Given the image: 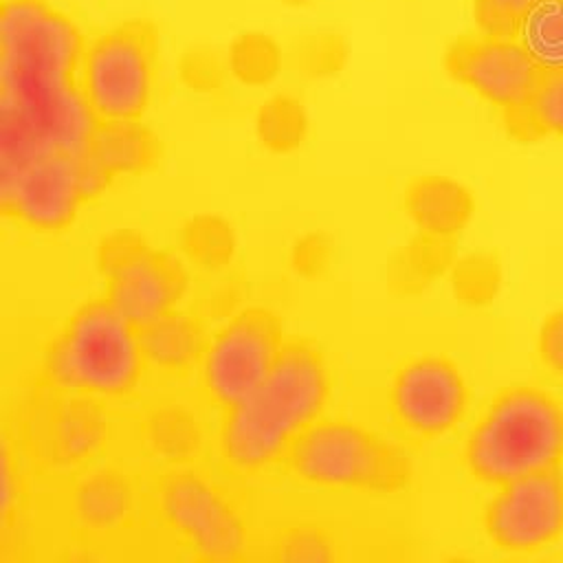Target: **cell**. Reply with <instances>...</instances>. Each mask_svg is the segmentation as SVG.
Segmentation results:
<instances>
[{
  "label": "cell",
  "instance_id": "cell-31",
  "mask_svg": "<svg viewBox=\"0 0 563 563\" xmlns=\"http://www.w3.org/2000/svg\"><path fill=\"white\" fill-rule=\"evenodd\" d=\"M11 479H13V473H11V460H9V451L7 446L2 449V515L7 517L9 515V508H11V497H13V486H11Z\"/></svg>",
  "mask_w": 563,
  "mask_h": 563
},
{
  "label": "cell",
  "instance_id": "cell-15",
  "mask_svg": "<svg viewBox=\"0 0 563 563\" xmlns=\"http://www.w3.org/2000/svg\"><path fill=\"white\" fill-rule=\"evenodd\" d=\"M84 156L95 169L112 180L114 176H130L147 169L156 156V143L139 119L97 121Z\"/></svg>",
  "mask_w": 563,
  "mask_h": 563
},
{
  "label": "cell",
  "instance_id": "cell-30",
  "mask_svg": "<svg viewBox=\"0 0 563 563\" xmlns=\"http://www.w3.org/2000/svg\"><path fill=\"white\" fill-rule=\"evenodd\" d=\"M290 264L297 275L312 279L319 277L330 264V244L323 235H306L301 238L290 255Z\"/></svg>",
  "mask_w": 563,
  "mask_h": 563
},
{
  "label": "cell",
  "instance_id": "cell-5",
  "mask_svg": "<svg viewBox=\"0 0 563 563\" xmlns=\"http://www.w3.org/2000/svg\"><path fill=\"white\" fill-rule=\"evenodd\" d=\"M286 457L299 482L325 490H385L407 475L396 451L350 420H314L295 438Z\"/></svg>",
  "mask_w": 563,
  "mask_h": 563
},
{
  "label": "cell",
  "instance_id": "cell-11",
  "mask_svg": "<svg viewBox=\"0 0 563 563\" xmlns=\"http://www.w3.org/2000/svg\"><path fill=\"white\" fill-rule=\"evenodd\" d=\"M484 532L504 552H537L563 537L561 466L495 486L484 508Z\"/></svg>",
  "mask_w": 563,
  "mask_h": 563
},
{
  "label": "cell",
  "instance_id": "cell-6",
  "mask_svg": "<svg viewBox=\"0 0 563 563\" xmlns=\"http://www.w3.org/2000/svg\"><path fill=\"white\" fill-rule=\"evenodd\" d=\"M77 84L97 121L141 119L154 88L152 33L128 22L95 35L84 44Z\"/></svg>",
  "mask_w": 563,
  "mask_h": 563
},
{
  "label": "cell",
  "instance_id": "cell-23",
  "mask_svg": "<svg viewBox=\"0 0 563 563\" xmlns=\"http://www.w3.org/2000/svg\"><path fill=\"white\" fill-rule=\"evenodd\" d=\"M257 141L273 154H288L301 147L308 134V114L295 97L275 95L255 114Z\"/></svg>",
  "mask_w": 563,
  "mask_h": 563
},
{
  "label": "cell",
  "instance_id": "cell-8",
  "mask_svg": "<svg viewBox=\"0 0 563 563\" xmlns=\"http://www.w3.org/2000/svg\"><path fill=\"white\" fill-rule=\"evenodd\" d=\"M97 268L106 279V299L134 328L176 310L187 286L178 262L130 231L112 233L99 244Z\"/></svg>",
  "mask_w": 563,
  "mask_h": 563
},
{
  "label": "cell",
  "instance_id": "cell-12",
  "mask_svg": "<svg viewBox=\"0 0 563 563\" xmlns=\"http://www.w3.org/2000/svg\"><path fill=\"white\" fill-rule=\"evenodd\" d=\"M389 409L402 431L435 440L455 429L468 409V383L446 356L405 361L389 383Z\"/></svg>",
  "mask_w": 563,
  "mask_h": 563
},
{
  "label": "cell",
  "instance_id": "cell-26",
  "mask_svg": "<svg viewBox=\"0 0 563 563\" xmlns=\"http://www.w3.org/2000/svg\"><path fill=\"white\" fill-rule=\"evenodd\" d=\"M282 66L277 44L262 33H242L229 48V68L246 86H264Z\"/></svg>",
  "mask_w": 563,
  "mask_h": 563
},
{
  "label": "cell",
  "instance_id": "cell-18",
  "mask_svg": "<svg viewBox=\"0 0 563 563\" xmlns=\"http://www.w3.org/2000/svg\"><path fill=\"white\" fill-rule=\"evenodd\" d=\"M143 361L165 372H178L202 358L207 347L200 323L178 310H172L156 321L139 328Z\"/></svg>",
  "mask_w": 563,
  "mask_h": 563
},
{
  "label": "cell",
  "instance_id": "cell-29",
  "mask_svg": "<svg viewBox=\"0 0 563 563\" xmlns=\"http://www.w3.org/2000/svg\"><path fill=\"white\" fill-rule=\"evenodd\" d=\"M537 354L541 365L563 380V306L541 321L537 332Z\"/></svg>",
  "mask_w": 563,
  "mask_h": 563
},
{
  "label": "cell",
  "instance_id": "cell-32",
  "mask_svg": "<svg viewBox=\"0 0 563 563\" xmlns=\"http://www.w3.org/2000/svg\"><path fill=\"white\" fill-rule=\"evenodd\" d=\"M286 2H292V4H308V2H314V0H286Z\"/></svg>",
  "mask_w": 563,
  "mask_h": 563
},
{
  "label": "cell",
  "instance_id": "cell-17",
  "mask_svg": "<svg viewBox=\"0 0 563 563\" xmlns=\"http://www.w3.org/2000/svg\"><path fill=\"white\" fill-rule=\"evenodd\" d=\"M134 488L119 471L90 473L73 493V515L77 523L97 534H108L125 526L134 512Z\"/></svg>",
  "mask_w": 563,
  "mask_h": 563
},
{
  "label": "cell",
  "instance_id": "cell-10",
  "mask_svg": "<svg viewBox=\"0 0 563 563\" xmlns=\"http://www.w3.org/2000/svg\"><path fill=\"white\" fill-rule=\"evenodd\" d=\"M158 512L185 545L207 561H231L249 545L246 523L231 501L194 471L172 473L158 488Z\"/></svg>",
  "mask_w": 563,
  "mask_h": 563
},
{
  "label": "cell",
  "instance_id": "cell-14",
  "mask_svg": "<svg viewBox=\"0 0 563 563\" xmlns=\"http://www.w3.org/2000/svg\"><path fill=\"white\" fill-rule=\"evenodd\" d=\"M402 209L418 233L455 240L471 224L477 200L471 187L457 178L420 174L407 183Z\"/></svg>",
  "mask_w": 563,
  "mask_h": 563
},
{
  "label": "cell",
  "instance_id": "cell-20",
  "mask_svg": "<svg viewBox=\"0 0 563 563\" xmlns=\"http://www.w3.org/2000/svg\"><path fill=\"white\" fill-rule=\"evenodd\" d=\"M504 125L517 141H563V68H548L530 103Z\"/></svg>",
  "mask_w": 563,
  "mask_h": 563
},
{
  "label": "cell",
  "instance_id": "cell-19",
  "mask_svg": "<svg viewBox=\"0 0 563 563\" xmlns=\"http://www.w3.org/2000/svg\"><path fill=\"white\" fill-rule=\"evenodd\" d=\"M455 240L418 233L389 264L387 284L391 292L411 297L427 290L435 279L449 275L455 262Z\"/></svg>",
  "mask_w": 563,
  "mask_h": 563
},
{
  "label": "cell",
  "instance_id": "cell-7",
  "mask_svg": "<svg viewBox=\"0 0 563 563\" xmlns=\"http://www.w3.org/2000/svg\"><path fill=\"white\" fill-rule=\"evenodd\" d=\"M444 68L455 84L495 108L504 123L530 103L548 70L517 35L482 31L455 37L444 51Z\"/></svg>",
  "mask_w": 563,
  "mask_h": 563
},
{
  "label": "cell",
  "instance_id": "cell-27",
  "mask_svg": "<svg viewBox=\"0 0 563 563\" xmlns=\"http://www.w3.org/2000/svg\"><path fill=\"white\" fill-rule=\"evenodd\" d=\"M541 0H475V31L488 35H517L521 20Z\"/></svg>",
  "mask_w": 563,
  "mask_h": 563
},
{
  "label": "cell",
  "instance_id": "cell-3",
  "mask_svg": "<svg viewBox=\"0 0 563 563\" xmlns=\"http://www.w3.org/2000/svg\"><path fill=\"white\" fill-rule=\"evenodd\" d=\"M563 462V402L539 385L497 391L466 433L464 464L486 484L556 468Z\"/></svg>",
  "mask_w": 563,
  "mask_h": 563
},
{
  "label": "cell",
  "instance_id": "cell-22",
  "mask_svg": "<svg viewBox=\"0 0 563 563\" xmlns=\"http://www.w3.org/2000/svg\"><path fill=\"white\" fill-rule=\"evenodd\" d=\"M446 277L457 303L466 308H484L501 292L504 266L495 253L477 251L455 257Z\"/></svg>",
  "mask_w": 563,
  "mask_h": 563
},
{
  "label": "cell",
  "instance_id": "cell-1",
  "mask_svg": "<svg viewBox=\"0 0 563 563\" xmlns=\"http://www.w3.org/2000/svg\"><path fill=\"white\" fill-rule=\"evenodd\" d=\"M84 40L46 0H7L0 11V161L24 167L64 152L81 156L97 119L77 66Z\"/></svg>",
  "mask_w": 563,
  "mask_h": 563
},
{
  "label": "cell",
  "instance_id": "cell-21",
  "mask_svg": "<svg viewBox=\"0 0 563 563\" xmlns=\"http://www.w3.org/2000/svg\"><path fill=\"white\" fill-rule=\"evenodd\" d=\"M183 255L202 271H220L235 255L233 227L213 213H200L189 218L178 235Z\"/></svg>",
  "mask_w": 563,
  "mask_h": 563
},
{
  "label": "cell",
  "instance_id": "cell-16",
  "mask_svg": "<svg viewBox=\"0 0 563 563\" xmlns=\"http://www.w3.org/2000/svg\"><path fill=\"white\" fill-rule=\"evenodd\" d=\"M108 433V418L103 409L90 398L79 394L64 400L46 429L48 457L62 464H75L92 455Z\"/></svg>",
  "mask_w": 563,
  "mask_h": 563
},
{
  "label": "cell",
  "instance_id": "cell-4",
  "mask_svg": "<svg viewBox=\"0 0 563 563\" xmlns=\"http://www.w3.org/2000/svg\"><path fill=\"white\" fill-rule=\"evenodd\" d=\"M139 328L108 299H90L73 310L44 352V374L53 385L84 396H125L143 369Z\"/></svg>",
  "mask_w": 563,
  "mask_h": 563
},
{
  "label": "cell",
  "instance_id": "cell-2",
  "mask_svg": "<svg viewBox=\"0 0 563 563\" xmlns=\"http://www.w3.org/2000/svg\"><path fill=\"white\" fill-rule=\"evenodd\" d=\"M330 398V369L310 343H284L268 376L227 409L218 444L240 473H257L288 453L295 438L321 418Z\"/></svg>",
  "mask_w": 563,
  "mask_h": 563
},
{
  "label": "cell",
  "instance_id": "cell-13",
  "mask_svg": "<svg viewBox=\"0 0 563 563\" xmlns=\"http://www.w3.org/2000/svg\"><path fill=\"white\" fill-rule=\"evenodd\" d=\"M0 200L4 213L31 229L59 231L68 227L86 200L81 156L64 152L42 156L0 187Z\"/></svg>",
  "mask_w": 563,
  "mask_h": 563
},
{
  "label": "cell",
  "instance_id": "cell-9",
  "mask_svg": "<svg viewBox=\"0 0 563 563\" xmlns=\"http://www.w3.org/2000/svg\"><path fill=\"white\" fill-rule=\"evenodd\" d=\"M282 347V325L273 312L264 308L238 312L207 341L200 358L202 389L213 402L231 409L260 387Z\"/></svg>",
  "mask_w": 563,
  "mask_h": 563
},
{
  "label": "cell",
  "instance_id": "cell-28",
  "mask_svg": "<svg viewBox=\"0 0 563 563\" xmlns=\"http://www.w3.org/2000/svg\"><path fill=\"white\" fill-rule=\"evenodd\" d=\"M277 556L284 561H330L334 559V543L319 528H288L277 541Z\"/></svg>",
  "mask_w": 563,
  "mask_h": 563
},
{
  "label": "cell",
  "instance_id": "cell-25",
  "mask_svg": "<svg viewBox=\"0 0 563 563\" xmlns=\"http://www.w3.org/2000/svg\"><path fill=\"white\" fill-rule=\"evenodd\" d=\"M147 442L163 460H187L200 444L196 418L180 407L156 409L147 420Z\"/></svg>",
  "mask_w": 563,
  "mask_h": 563
},
{
  "label": "cell",
  "instance_id": "cell-24",
  "mask_svg": "<svg viewBox=\"0 0 563 563\" xmlns=\"http://www.w3.org/2000/svg\"><path fill=\"white\" fill-rule=\"evenodd\" d=\"M517 37L543 68H563V0H541L521 20Z\"/></svg>",
  "mask_w": 563,
  "mask_h": 563
}]
</instances>
